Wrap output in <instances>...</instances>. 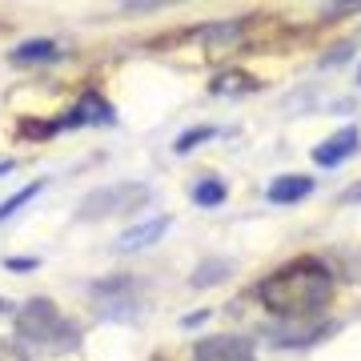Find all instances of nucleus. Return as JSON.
Returning <instances> with one entry per match:
<instances>
[{
  "instance_id": "f257e3e1",
  "label": "nucleus",
  "mask_w": 361,
  "mask_h": 361,
  "mask_svg": "<svg viewBox=\"0 0 361 361\" xmlns=\"http://www.w3.org/2000/svg\"><path fill=\"white\" fill-rule=\"evenodd\" d=\"M261 305L285 322H301V317H317L334 297V277L322 261L301 257L289 261L281 269H273L265 281L257 285Z\"/></svg>"
},
{
  "instance_id": "f03ea898",
  "label": "nucleus",
  "mask_w": 361,
  "mask_h": 361,
  "mask_svg": "<svg viewBox=\"0 0 361 361\" xmlns=\"http://www.w3.org/2000/svg\"><path fill=\"white\" fill-rule=\"evenodd\" d=\"M16 337L28 345H61V341H73L77 334H73V325H65V317L56 313L49 297H32L16 313Z\"/></svg>"
},
{
  "instance_id": "7ed1b4c3",
  "label": "nucleus",
  "mask_w": 361,
  "mask_h": 361,
  "mask_svg": "<svg viewBox=\"0 0 361 361\" xmlns=\"http://www.w3.org/2000/svg\"><path fill=\"white\" fill-rule=\"evenodd\" d=\"M153 189L141 185V180H121V185H104L97 193H89L80 201V221H104V217H116V213H129V209H145L149 205Z\"/></svg>"
},
{
  "instance_id": "20e7f679",
  "label": "nucleus",
  "mask_w": 361,
  "mask_h": 361,
  "mask_svg": "<svg viewBox=\"0 0 361 361\" xmlns=\"http://www.w3.org/2000/svg\"><path fill=\"white\" fill-rule=\"evenodd\" d=\"M193 361H257L253 353V341L249 337H201L193 349Z\"/></svg>"
},
{
  "instance_id": "39448f33",
  "label": "nucleus",
  "mask_w": 361,
  "mask_h": 361,
  "mask_svg": "<svg viewBox=\"0 0 361 361\" xmlns=\"http://www.w3.org/2000/svg\"><path fill=\"white\" fill-rule=\"evenodd\" d=\"M357 145H361L357 129H341V133H334L329 141H322L317 149H313V161H317L322 169H334V165H341L345 157L357 153Z\"/></svg>"
},
{
  "instance_id": "423d86ee",
  "label": "nucleus",
  "mask_w": 361,
  "mask_h": 361,
  "mask_svg": "<svg viewBox=\"0 0 361 361\" xmlns=\"http://www.w3.org/2000/svg\"><path fill=\"white\" fill-rule=\"evenodd\" d=\"M169 229V217L161 221H145V225H133V229H125L121 237H116V249L121 253H137V249H149L153 241H161Z\"/></svg>"
},
{
  "instance_id": "0eeeda50",
  "label": "nucleus",
  "mask_w": 361,
  "mask_h": 361,
  "mask_svg": "<svg viewBox=\"0 0 361 361\" xmlns=\"http://www.w3.org/2000/svg\"><path fill=\"white\" fill-rule=\"evenodd\" d=\"M313 193V180L310 177H281L269 185V201L273 205H293V201H301V197Z\"/></svg>"
},
{
  "instance_id": "6e6552de",
  "label": "nucleus",
  "mask_w": 361,
  "mask_h": 361,
  "mask_svg": "<svg viewBox=\"0 0 361 361\" xmlns=\"http://www.w3.org/2000/svg\"><path fill=\"white\" fill-rule=\"evenodd\" d=\"M92 121H101V125H113V109H109V101L104 97H85V101L73 109V116H68L65 125H92Z\"/></svg>"
},
{
  "instance_id": "1a4fd4ad",
  "label": "nucleus",
  "mask_w": 361,
  "mask_h": 361,
  "mask_svg": "<svg viewBox=\"0 0 361 361\" xmlns=\"http://www.w3.org/2000/svg\"><path fill=\"white\" fill-rule=\"evenodd\" d=\"M56 44L52 40H25L20 49H13V65H32V61H52Z\"/></svg>"
},
{
  "instance_id": "9d476101",
  "label": "nucleus",
  "mask_w": 361,
  "mask_h": 361,
  "mask_svg": "<svg viewBox=\"0 0 361 361\" xmlns=\"http://www.w3.org/2000/svg\"><path fill=\"white\" fill-rule=\"evenodd\" d=\"M40 189H44V180H32V185H25V189H16V193L8 197V201H0V221H8L20 205H28V201H32V197H37Z\"/></svg>"
},
{
  "instance_id": "9b49d317",
  "label": "nucleus",
  "mask_w": 361,
  "mask_h": 361,
  "mask_svg": "<svg viewBox=\"0 0 361 361\" xmlns=\"http://www.w3.org/2000/svg\"><path fill=\"white\" fill-rule=\"evenodd\" d=\"M193 201L201 209H213V205H221V201H225V185H221V180H201V185H197L193 189Z\"/></svg>"
},
{
  "instance_id": "f8f14e48",
  "label": "nucleus",
  "mask_w": 361,
  "mask_h": 361,
  "mask_svg": "<svg viewBox=\"0 0 361 361\" xmlns=\"http://www.w3.org/2000/svg\"><path fill=\"white\" fill-rule=\"evenodd\" d=\"M221 277H229V265H225V261H205V265L193 273V285L205 289V285H217Z\"/></svg>"
},
{
  "instance_id": "ddd939ff",
  "label": "nucleus",
  "mask_w": 361,
  "mask_h": 361,
  "mask_svg": "<svg viewBox=\"0 0 361 361\" xmlns=\"http://www.w3.org/2000/svg\"><path fill=\"white\" fill-rule=\"evenodd\" d=\"M209 137H217V129H209V125H205V129H193V133H180L173 149H177V153H189V149H197V145L209 141Z\"/></svg>"
},
{
  "instance_id": "4468645a",
  "label": "nucleus",
  "mask_w": 361,
  "mask_h": 361,
  "mask_svg": "<svg viewBox=\"0 0 361 361\" xmlns=\"http://www.w3.org/2000/svg\"><path fill=\"white\" fill-rule=\"evenodd\" d=\"M0 361H25V349L13 341H0Z\"/></svg>"
},
{
  "instance_id": "2eb2a0df",
  "label": "nucleus",
  "mask_w": 361,
  "mask_h": 361,
  "mask_svg": "<svg viewBox=\"0 0 361 361\" xmlns=\"http://www.w3.org/2000/svg\"><path fill=\"white\" fill-rule=\"evenodd\" d=\"M4 265H8V269H37L40 261H37V257H8Z\"/></svg>"
},
{
  "instance_id": "dca6fc26",
  "label": "nucleus",
  "mask_w": 361,
  "mask_h": 361,
  "mask_svg": "<svg viewBox=\"0 0 361 361\" xmlns=\"http://www.w3.org/2000/svg\"><path fill=\"white\" fill-rule=\"evenodd\" d=\"M13 169H16L13 161H0V177H4V173H13Z\"/></svg>"
},
{
  "instance_id": "f3484780",
  "label": "nucleus",
  "mask_w": 361,
  "mask_h": 361,
  "mask_svg": "<svg viewBox=\"0 0 361 361\" xmlns=\"http://www.w3.org/2000/svg\"><path fill=\"white\" fill-rule=\"evenodd\" d=\"M0 313H13V301H4V297H0Z\"/></svg>"
},
{
  "instance_id": "a211bd4d",
  "label": "nucleus",
  "mask_w": 361,
  "mask_h": 361,
  "mask_svg": "<svg viewBox=\"0 0 361 361\" xmlns=\"http://www.w3.org/2000/svg\"><path fill=\"white\" fill-rule=\"evenodd\" d=\"M357 85H361V68H357Z\"/></svg>"
}]
</instances>
